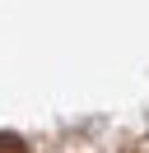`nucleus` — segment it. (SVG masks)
<instances>
[{
    "mask_svg": "<svg viewBox=\"0 0 149 153\" xmlns=\"http://www.w3.org/2000/svg\"><path fill=\"white\" fill-rule=\"evenodd\" d=\"M0 153H28V144L19 134H0Z\"/></svg>",
    "mask_w": 149,
    "mask_h": 153,
    "instance_id": "1",
    "label": "nucleus"
}]
</instances>
